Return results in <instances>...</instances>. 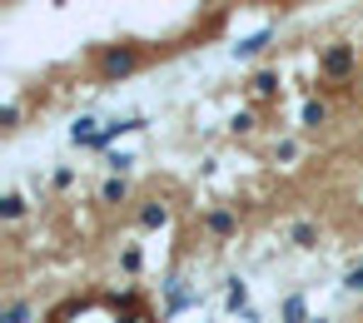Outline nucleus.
Returning <instances> with one entry per match:
<instances>
[{
	"label": "nucleus",
	"mask_w": 363,
	"mask_h": 323,
	"mask_svg": "<svg viewBox=\"0 0 363 323\" xmlns=\"http://www.w3.org/2000/svg\"><path fill=\"white\" fill-rule=\"evenodd\" d=\"M289 239H294L298 249H313V244H318V229H313V224H294V229H289Z\"/></svg>",
	"instance_id": "9b49d317"
},
{
	"label": "nucleus",
	"mask_w": 363,
	"mask_h": 323,
	"mask_svg": "<svg viewBox=\"0 0 363 323\" xmlns=\"http://www.w3.org/2000/svg\"><path fill=\"white\" fill-rule=\"evenodd\" d=\"M135 130H145V120H110V125L100 130V149H105V144H115L120 135H135Z\"/></svg>",
	"instance_id": "20e7f679"
},
{
	"label": "nucleus",
	"mask_w": 363,
	"mask_h": 323,
	"mask_svg": "<svg viewBox=\"0 0 363 323\" xmlns=\"http://www.w3.org/2000/svg\"><path fill=\"white\" fill-rule=\"evenodd\" d=\"M16 120H21V110H16V105H6V110H0V125H6V130H16Z\"/></svg>",
	"instance_id": "a211bd4d"
},
{
	"label": "nucleus",
	"mask_w": 363,
	"mask_h": 323,
	"mask_svg": "<svg viewBox=\"0 0 363 323\" xmlns=\"http://www.w3.org/2000/svg\"><path fill=\"white\" fill-rule=\"evenodd\" d=\"M353 65H358V50H353V45H343V40H338V45H328V50L318 55V70H323L328 80H348V75H353Z\"/></svg>",
	"instance_id": "f257e3e1"
},
{
	"label": "nucleus",
	"mask_w": 363,
	"mask_h": 323,
	"mask_svg": "<svg viewBox=\"0 0 363 323\" xmlns=\"http://www.w3.org/2000/svg\"><path fill=\"white\" fill-rule=\"evenodd\" d=\"M105 164H110V169H115V174H125V169H130V164H135V159H130V154H120V149H115V154H110V159H105Z\"/></svg>",
	"instance_id": "dca6fc26"
},
{
	"label": "nucleus",
	"mask_w": 363,
	"mask_h": 323,
	"mask_svg": "<svg viewBox=\"0 0 363 323\" xmlns=\"http://www.w3.org/2000/svg\"><path fill=\"white\" fill-rule=\"evenodd\" d=\"M308 323H323V318H308Z\"/></svg>",
	"instance_id": "aec40b11"
},
{
	"label": "nucleus",
	"mask_w": 363,
	"mask_h": 323,
	"mask_svg": "<svg viewBox=\"0 0 363 323\" xmlns=\"http://www.w3.org/2000/svg\"><path fill=\"white\" fill-rule=\"evenodd\" d=\"M70 140H75V144H90V149H100V130H95V120H75Z\"/></svg>",
	"instance_id": "423d86ee"
},
{
	"label": "nucleus",
	"mask_w": 363,
	"mask_h": 323,
	"mask_svg": "<svg viewBox=\"0 0 363 323\" xmlns=\"http://www.w3.org/2000/svg\"><path fill=\"white\" fill-rule=\"evenodd\" d=\"M26 318H30V303H26V298H16L6 313H0V323H26Z\"/></svg>",
	"instance_id": "ddd939ff"
},
{
	"label": "nucleus",
	"mask_w": 363,
	"mask_h": 323,
	"mask_svg": "<svg viewBox=\"0 0 363 323\" xmlns=\"http://www.w3.org/2000/svg\"><path fill=\"white\" fill-rule=\"evenodd\" d=\"M135 65H140V50H135V45H115V50L100 55V75H105V80H120V75H130Z\"/></svg>",
	"instance_id": "f03ea898"
},
{
	"label": "nucleus",
	"mask_w": 363,
	"mask_h": 323,
	"mask_svg": "<svg viewBox=\"0 0 363 323\" xmlns=\"http://www.w3.org/2000/svg\"><path fill=\"white\" fill-rule=\"evenodd\" d=\"M323 120H328V105H318V100H308V105H303V130H318Z\"/></svg>",
	"instance_id": "9d476101"
},
{
	"label": "nucleus",
	"mask_w": 363,
	"mask_h": 323,
	"mask_svg": "<svg viewBox=\"0 0 363 323\" xmlns=\"http://www.w3.org/2000/svg\"><path fill=\"white\" fill-rule=\"evenodd\" d=\"M284 323H308L303 318V298L294 293V298H284Z\"/></svg>",
	"instance_id": "4468645a"
},
{
	"label": "nucleus",
	"mask_w": 363,
	"mask_h": 323,
	"mask_svg": "<svg viewBox=\"0 0 363 323\" xmlns=\"http://www.w3.org/2000/svg\"><path fill=\"white\" fill-rule=\"evenodd\" d=\"M204 229L219 234V239H229V234L239 229V219H234V209H209V214H204Z\"/></svg>",
	"instance_id": "7ed1b4c3"
},
{
	"label": "nucleus",
	"mask_w": 363,
	"mask_h": 323,
	"mask_svg": "<svg viewBox=\"0 0 363 323\" xmlns=\"http://www.w3.org/2000/svg\"><path fill=\"white\" fill-rule=\"evenodd\" d=\"M224 303H229V308H234V313H239V308H244V303H249V288H244V283H239V278H229V293H224Z\"/></svg>",
	"instance_id": "f8f14e48"
},
{
	"label": "nucleus",
	"mask_w": 363,
	"mask_h": 323,
	"mask_svg": "<svg viewBox=\"0 0 363 323\" xmlns=\"http://www.w3.org/2000/svg\"><path fill=\"white\" fill-rule=\"evenodd\" d=\"M26 214V199L21 194H6V199H0V219H6V224H16Z\"/></svg>",
	"instance_id": "1a4fd4ad"
},
{
	"label": "nucleus",
	"mask_w": 363,
	"mask_h": 323,
	"mask_svg": "<svg viewBox=\"0 0 363 323\" xmlns=\"http://www.w3.org/2000/svg\"><path fill=\"white\" fill-rule=\"evenodd\" d=\"M358 85H363V80H358Z\"/></svg>",
	"instance_id": "412c9836"
},
{
	"label": "nucleus",
	"mask_w": 363,
	"mask_h": 323,
	"mask_svg": "<svg viewBox=\"0 0 363 323\" xmlns=\"http://www.w3.org/2000/svg\"><path fill=\"white\" fill-rule=\"evenodd\" d=\"M294 154H298V144H294V140H279V159H284V164H289V159H294Z\"/></svg>",
	"instance_id": "6ab92c4d"
},
{
	"label": "nucleus",
	"mask_w": 363,
	"mask_h": 323,
	"mask_svg": "<svg viewBox=\"0 0 363 323\" xmlns=\"http://www.w3.org/2000/svg\"><path fill=\"white\" fill-rule=\"evenodd\" d=\"M100 199H105V204H125V199H130V184H125V179L115 174V179H110V184L100 189Z\"/></svg>",
	"instance_id": "6e6552de"
},
{
	"label": "nucleus",
	"mask_w": 363,
	"mask_h": 323,
	"mask_svg": "<svg viewBox=\"0 0 363 323\" xmlns=\"http://www.w3.org/2000/svg\"><path fill=\"white\" fill-rule=\"evenodd\" d=\"M140 224H145V229H155V224H164V204H150V209L140 214Z\"/></svg>",
	"instance_id": "2eb2a0df"
},
{
	"label": "nucleus",
	"mask_w": 363,
	"mask_h": 323,
	"mask_svg": "<svg viewBox=\"0 0 363 323\" xmlns=\"http://www.w3.org/2000/svg\"><path fill=\"white\" fill-rule=\"evenodd\" d=\"M249 130H254V115H249V110H244V115H234V135H249Z\"/></svg>",
	"instance_id": "f3484780"
},
{
	"label": "nucleus",
	"mask_w": 363,
	"mask_h": 323,
	"mask_svg": "<svg viewBox=\"0 0 363 323\" xmlns=\"http://www.w3.org/2000/svg\"><path fill=\"white\" fill-rule=\"evenodd\" d=\"M249 90H254V95H259V100H269V95H274V90H279V75H274V70H259V75H254V80H249Z\"/></svg>",
	"instance_id": "0eeeda50"
},
{
	"label": "nucleus",
	"mask_w": 363,
	"mask_h": 323,
	"mask_svg": "<svg viewBox=\"0 0 363 323\" xmlns=\"http://www.w3.org/2000/svg\"><path fill=\"white\" fill-rule=\"evenodd\" d=\"M269 40H274V26H269V30H259V35H249V40H239V45H234V60H249V55H259Z\"/></svg>",
	"instance_id": "39448f33"
}]
</instances>
